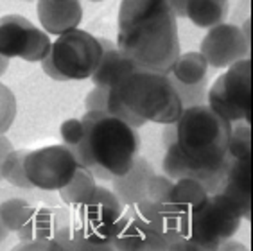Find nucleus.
<instances>
[{"mask_svg": "<svg viewBox=\"0 0 253 251\" xmlns=\"http://www.w3.org/2000/svg\"><path fill=\"white\" fill-rule=\"evenodd\" d=\"M97 179L93 178L92 172H88L83 167H78L76 174L72 176V179L65 185L63 188H59V198L63 203H67L68 207L78 208L81 205H84L86 201L92 199V196L95 194L97 188Z\"/></svg>", "mask_w": 253, "mask_h": 251, "instance_id": "412c9836", "label": "nucleus"}, {"mask_svg": "<svg viewBox=\"0 0 253 251\" xmlns=\"http://www.w3.org/2000/svg\"><path fill=\"white\" fill-rule=\"evenodd\" d=\"M11 251H61V246L54 239H40V241H20Z\"/></svg>", "mask_w": 253, "mask_h": 251, "instance_id": "c756f323", "label": "nucleus"}, {"mask_svg": "<svg viewBox=\"0 0 253 251\" xmlns=\"http://www.w3.org/2000/svg\"><path fill=\"white\" fill-rule=\"evenodd\" d=\"M243 213V219L252 217V160H226L223 187L219 190Z\"/></svg>", "mask_w": 253, "mask_h": 251, "instance_id": "4468645a", "label": "nucleus"}, {"mask_svg": "<svg viewBox=\"0 0 253 251\" xmlns=\"http://www.w3.org/2000/svg\"><path fill=\"white\" fill-rule=\"evenodd\" d=\"M169 4L170 11L174 13L176 18H185V7L189 4V0H166Z\"/></svg>", "mask_w": 253, "mask_h": 251, "instance_id": "f704fd0d", "label": "nucleus"}, {"mask_svg": "<svg viewBox=\"0 0 253 251\" xmlns=\"http://www.w3.org/2000/svg\"><path fill=\"white\" fill-rule=\"evenodd\" d=\"M40 27L49 36H61L79 29L83 20L81 0H36Z\"/></svg>", "mask_w": 253, "mask_h": 251, "instance_id": "f8f14e48", "label": "nucleus"}, {"mask_svg": "<svg viewBox=\"0 0 253 251\" xmlns=\"http://www.w3.org/2000/svg\"><path fill=\"white\" fill-rule=\"evenodd\" d=\"M217 251H250V250L244 246V244H241V242L232 241V239H230V241H226L224 244H221Z\"/></svg>", "mask_w": 253, "mask_h": 251, "instance_id": "c9c22d12", "label": "nucleus"}, {"mask_svg": "<svg viewBox=\"0 0 253 251\" xmlns=\"http://www.w3.org/2000/svg\"><path fill=\"white\" fill-rule=\"evenodd\" d=\"M90 2H104V0H90Z\"/></svg>", "mask_w": 253, "mask_h": 251, "instance_id": "58836bf2", "label": "nucleus"}, {"mask_svg": "<svg viewBox=\"0 0 253 251\" xmlns=\"http://www.w3.org/2000/svg\"><path fill=\"white\" fill-rule=\"evenodd\" d=\"M78 162L63 144L27 151L25 174L33 187L42 190H59L72 179Z\"/></svg>", "mask_w": 253, "mask_h": 251, "instance_id": "9d476101", "label": "nucleus"}, {"mask_svg": "<svg viewBox=\"0 0 253 251\" xmlns=\"http://www.w3.org/2000/svg\"><path fill=\"white\" fill-rule=\"evenodd\" d=\"M101 56L102 48L99 38L83 29H74L56 36L50 47V59L65 81L90 79Z\"/></svg>", "mask_w": 253, "mask_h": 251, "instance_id": "0eeeda50", "label": "nucleus"}, {"mask_svg": "<svg viewBox=\"0 0 253 251\" xmlns=\"http://www.w3.org/2000/svg\"><path fill=\"white\" fill-rule=\"evenodd\" d=\"M61 215H63V210H58V208L45 207V205L34 207L29 219L16 232L18 241L52 239L59 226V222H61Z\"/></svg>", "mask_w": 253, "mask_h": 251, "instance_id": "a211bd4d", "label": "nucleus"}, {"mask_svg": "<svg viewBox=\"0 0 253 251\" xmlns=\"http://www.w3.org/2000/svg\"><path fill=\"white\" fill-rule=\"evenodd\" d=\"M117 48L136 67L169 74L181 47L176 16L166 0H122Z\"/></svg>", "mask_w": 253, "mask_h": 251, "instance_id": "f257e3e1", "label": "nucleus"}, {"mask_svg": "<svg viewBox=\"0 0 253 251\" xmlns=\"http://www.w3.org/2000/svg\"><path fill=\"white\" fill-rule=\"evenodd\" d=\"M9 230H7V228L4 226V224H2V221H0V244H2V242L5 241V239H7V237H9Z\"/></svg>", "mask_w": 253, "mask_h": 251, "instance_id": "4c0bfd02", "label": "nucleus"}, {"mask_svg": "<svg viewBox=\"0 0 253 251\" xmlns=\"http://www.w3.org/2000/svg\"><path fill=\"white\" fill-rule=\"evenodd\" d=\"M115 251H117V250H115Z\"/></svg>", "mask_w": 253, "mask_h": 251, "instance_id": "a19ab883", "label": "nucleus"}, {"mask_svg": "<svg viewBox=\"0 0 253 251\" xmlns=\"http://www.w3.org/2000/svg\"><path fill=\"white\" fill-rule=\"evenodd\" d=\"M18 113V102L7 84L0 83V135H5L11 129Z\"/></svg>", "mask_w": 253, "mask_h": 251, "instance_id": "bb28decb", "label": "nucleus"}, {"mask_svg": "<svg viewBox=\"0 0 253 251\" xmlns=\"http://www.w3.org/2000/svg\"><path fill=\"white\" fill-rule=\"evenodd\" d=\"M181 113L183 106L167 74L136 68L117 86L110 88L108 115L135 129L146 122L176 124Z\"/></svg>", "mask_w": 253, "mask_h": 251, "instance_id": "7ed1b4c3", "label": "nucleus"}, {"mask_svg": "<svg viewBox=\"0 0 253 251\" xmlns=\"http://www.w3.org/2000/svg\"><path fill=\"white\" fill-rule=\"evenodd\" d=\"M207 106L230 124L252 122V59L230 65L212 83L207 92Z\"/></svg>", "mask_w": 253, "mask_h": 251, "instance_id": "423d86ee", "label": "nucleus"}, {"mask_svg": "<svg viewBox=\"0 0 253 251\" xmlns=\"http://www.w3.org/2000/svg\"><path fill=\"white\" fill-rule=\"evenodd\" d=\"M243 213L224 194H210L207 203L189 217V242L196 251H217L237 233Z\"/></svg>", "mask_w": 253, "mask_h": 251, "instance_id": "39448f33", "label": "nucleus"}, {"mask_svg": "<svg viewBox=\"0 0 253 251\" xmlns=\"http://www.w3.org/2000/svg\"><path fill=\"white\" fill-rule=\"evenodd\" d=\"M226 158L252 160V129H250V124H246V122H235V126L232 124Z\"/></svg>", "mask_w": 253, "mask_h": 251, "instance_id": "393cba45", "label": "nucleus"}, {"mask_svg": "<svg viewBox=\"0 0 253 251\" xmlns=\"http://www.w3.org/2000/svg\"><path fill=\"white\" fill-rule=\"evenodd\" d=\"M84 136L70 153L95 179L112 181L129 169L140 149L138 131L104 111H86Z\"/></svg>", "mask_w": 253, "mask_h": 251, "instance_id": "f03ea898", "label": "nucleus"}, {"mask_svg": "<svg viewBox=\"0 0 253 251\" xmlns=\"http://www.w3.org/2000/svg\"><path fill=\"white\" fill-rule=\"evenodd\" d=\"M34 205H31L27 199L11 198L0 203V221L9 232H18L24 226L25 221L33 213Z\"/></svg>", "mask_w": 253, "mask_h": 251, "instance_id": "5701e85b", "label": "nucleus"}, {"mask_svg": "<svg viewBox=\"0 0 253 251\" xmlns=\"http://www.w3.org/2000/svg\"><path fill=\"white\" fill-rule=\"evenodd\" d=\"M124 210L126 207L119 201L112 188L97 185L90 201L74 208L76 215L72 219V232L90 242L112 244Z\"/></svg>", "mask_w": 253, "mask_h": 251, "instance_id": "6e6552de", "label": "nucleus"}, {"mask_svg": "<svg viewBox=\"0 0 253 251\" xmlns=\"http://www.w3.org/2000/svg\"><path fill=\"white\" fill-rule=\"evenodd\" d=\"M127 217L133 219L135 222H138L140 226L147 228V230H153V232L158 233H166L167 222H169V217L172 213H166L162 212L160 208L156 207L155 203H151L149 199H142L138 203H133L129 207H126L124 210Z\"/></svg>", "mask_w": 253, "mask_h": 251, "instance_id": "4be33fe9", "label": "nucleus"}, {"mask_svg": "<svg viewBox=\"0 0 253 251\" xmlns=\"http://www.w3.org/2000/svg\"><path fill=\"white\" fill-rule=\"evenodd\" d=\"M24 2H27V0H24Z\"/></svg>", "mask_w": 253, "mask_h": 251, "instance_id": "ea45409f", "label": "nucleus"}, {"mask_svg": "<svg viewBox=\"0 0 253 251\" xmlns=\"http://www.w3.org/2000/svg\"><path fill=\"white\" fill-rule=\"evenodd\" d=\"M167 251H196L189 239H176L167 242Z\"/></svg>", "mask_w": 253, "mask_h": 251, "instance_id": "72a5a7b5", "label": "nucleus"}, {"mask_svg": "<svg viewBox=\"0 0 253 251\" xmlns=\"http://www.w3.org/2000/svg\"><path fill=\"white\" fill-rule=\"evenodd\" d=\"M108 97H110V88L93 86L84 97V108H86V111L108 113Z\"/></svg>", "mask_w": 253, "mask_h": 251, "instance_id": "c85d7f7f", "label": "nucleus"}, {"mask_svg": "<svg viewBox=\"0 0 253 251\" xmlns=\"http://www.w3.org/2000/svg\"><path fill=\"white\" fill-rule=\"evenodd\" d=\"M59 136H61V144L68 151H72L84 136V124L81 119H67L63 124L59 126Z\"/></svg>", "mask_w": 253, "mask_h": 251, "instance_id": "cd10ccee", "label": "nucleus"}, {"mask_svg": "<svg viewBox=\"0 0 253 251\" xmlns=\"http://www.w3.org/2000/svg\"><path fill=\"white\" fill-rule=\"evenodd\" d=\"M136 68L140 67H136L122 50L113 47L110 50H102L99 65L95 68V72L92 74L90 81L93 83V86L113 88L124 81L131 72H135Z\"/></svg>", "mask_w": 253, "mask_h": 251, "instance_id": "f3484780", "label": "nucleus"}, {"mask_svg": "<svg viewBox=\"0 0 253 251\" xmlns=\"http://www.w3.org/2000/svg\"><path fill=\"white\" fill-rule=\"evenodd\" d=\"M15 149L11 140L5 135H0V179H2V164H4L5 156L9 155L11 151Z\"/></svg>", "mask_w": 253, "mask_h": 251, "instance_id": "473e14b6", "label": "nucleus"}, {"mask_svg": "<svg viewBox=\"0 0 253 251\" xmlns=\"http://www.w3.org/2000/svg\"><path fill=\"white\" fill-rule=\"evenodd\" d=\"M42 70H43V74L47 76V78H50L52 81H59V83H65V79L59 76V72L56 70V67H54L52 59H50V54L47 56V58L42 61Z\"/></svg>", "mask_w": 253, "mask_h": 251, "instance_id": "7c9ffc66", "label": "nucleus"}, {"mask_svg": "<svg viewBox=\"0 0 253 251\" xmlns=\"http://www.w3.org/2000/svg\"><path fill=\"white\" fill-rule=\"evenodd\" d=\"M228 13L230 0H189L185 7V18L200 29H210L223 24Z\"/></svg>", "mask_w": 253, "mask_h": 251, "instance_id": "6ab92c4d", "label": "nucleus"}, {"mask_svg": "<svg viewBox=\"0 0 253 251\" xmlns=\"http://www.w3.org/2000/svg\"><path fill=\"white\" fill-rule=\"evenodd\" d=\"M9 61H11V59L4 58V56H0V78H4V76H5L7 68H9Z\"/></svg>", "mask_w": 253, "mask_h": 251, "instance_id": "e433bc0d", "label": "nucleus"}, {"mask_svg": "<svg viewBox=\"0 0 253 251\" xmlns=\"http://www.w3.org/2000/svg\"><path fill=\"white\" fill-rule=\"evenodd\" d=\"M153 165L142 156H135L129 169L122 176L112 179V192L119 198L124 207H129L133 203H138L146 199L149 181L155 176Z\"/></svg>", "mask_w": 253, "mask_h": 251, "instance_id": "ddd939ff", "label": "nucleus"}, {"mask_svg": "<svg viewBox=\"0 0 253 251\" xmlns=\"http://www.w3.org/2000/svg\"><path fill=\"white\" fill-rule=\"evenodd\" d=\"M209 199V192L203 185L196 179H176L170 185L169 196H167V210L172 215L190 217L196 210H200Z\"/></svg>", "mask_w": 253, "mask_h": 251, "instance_id": "dca6fc26", "label": "nucleus"}, {"mask_svg": "<svg viewBox=\"0 0 253 251\" xmlns=\"http://www.w3.org/2000/svg\"><path fill=\"white\" fill-rule=\"evenodd\" d=\"M162 140H164V145L167 147H172L176 145V124H166L164 129H162Z\"/></svg>", "mask_w": 253, "mask_h": 251, "instance_id": "2f4dec72", "label": "nucleus"}, {"mask_svg": "<svg viewBox=\"0 0 253 251\" xmlns=\"http://www.w3.org/2000/svg\"><path fill=\"white\" fill-rule=\"evenodd\" d=\"M170 83H172L176 93L180 97V102H181V106H183V110L207 104L209 83H201V84H181V83L174 81V79H170Z\"/></svg>", "mask_w": 253, "mask_h": 251, "instance_id": "a878e982", "label": "nucleus"}, {"mask_svg": "<svg viewBox=\"0 0 253 251\" xmlns=\"http://www.w3.org/2000/svg\"><path fill=\"white\" fill-rule=\"evenodd\" d=\"M52 38L22 15L0 16V56L42 63L50 54Z\"/></svg>", "mask_w": 253, "mask_h": 251, "instance_id": "1a4fd4ad", "label": "nucleus"}, {"mask_svg": "<svg viewBox=\"0 0 253 251\" xmlns=\"http://www.w3.org/2000/svg\"><path fill=\"white\" fill-rule=\"evenodd\" d=\"M212 68H228L230 65L250 58V40L237 24L223 22L207 31L200 43V50Z\"/></svg>", "mask_w": 253, "mask_h": 251, "instance_id": "9b49d317", "label": "nucleus"}, {"mask_svg": "<svg viewBox=\"0 0 253 251\" xmlns=\"http://www.w3.org/2000/svg\"><path fill=\"white\" fill-rule=\"evenodd\" d=\"M117 251H167L166 237L147 230L124 213L112 241Z\"/></svg>", "mask_w": 253, "mask_h": 251, "instance_id": "2eb2a0df", "label": "nucleus"}, {"mask_svg": "<svg viewBox=\"0 0 253 251\" xmlns=\"http://www.w3.org/2000/svg\"><path fill=\"white\" fill-rule=\"evenodd\" d=\"M232 124L207 104L183 110L176 122V147L187 164L198 170H215L226 164Z\"/></svg>", "mask_w": 253, "mask_h": 251, "instance_id": "20e7f679", "label": "nucleus"}, {"mask_svg": "<svg viewBox=\"0 0 253 251\" xmlns=\"http://www.w3.org/2000/svg\"><path fill=\"white\" fill-rule=\"evenodd\" d=\"M29 149H13L9 155L5 156L4 164H2V179L13 187L29 190L34 188L33 183L29 181L27 174H25V156Z\"/></svg>", "mask_w": 253, "mask_h": 251, "instance_id": "b1692460", "label": "nucleus"}, {"mask_svg": "<svg viewBox=\"0 0 253 251\" xmlns=\"http://www.w3.org/2000/svg\"><path fill=\"white\" fill-rule=\"evenodd\" d=\"M167 76L181 84H201L209 83V65L200 52H181Z\"/></svg>", "mask_w": 253, "mask_h": 251, "instance_id": "aec40b11", "label": "nucleus"}]
</instances>
